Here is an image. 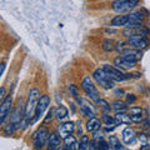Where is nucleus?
<instances>
[{"label": "nucleus", "instance_id": "1", "mask_svg": "<svg viewBox=\"0 0 150 150\" xmlns=\"http://www.w3.org/2000/svg\"><path fill=\"white\" fill-rule=\"evenodd\" d=\"M40 99V90L36 88H33L28 94V100L25 104V111H24V119L26 121V124L31 121V119H34L35 115V109L38 105V101Z\"/></svg>", "mask_w": 150, "mask_h": 150}, {"label": "nucleus", "instance_id": "2", "mask_svg": "<svg viewBox=\"0 0 150 150\" xmlns=\"http://www.w3.org/2000/svg\"><path fill=\"white\" fill-rule=\"evenodd\" d=\"M48 137H49V130L45 126L39 128L31 137V143H33V148L35 150H41L48 142Z\"/></svg>", "mask_w": 150, "mask_h": 150}, {"label": "nucleus", "instance_id": "3", "mask_svg": "<svg viewBox=\"0 0 150 150\" xmlns=\"http://www.w3.org/2000/svg\"><path fill=\"white\" fill-rule=\"evenodd\" d=\"M103 70L108 74V76H109L112 81H125V80H128V79L133 78L130 74H124L120 69L112 67V65H109V64H105L104 67H103Z\"/></svg>", "mask_w": 150, "mask_h": 150}, {"label": "nucleus", "instance_id": "4", "mask_svg": "<svg viewBox=\"0 0 150 150\" xmlns=\"http://www.w3.org/2000/svg\"><path fill=\"white\" fill-rule=\"evenodd\" d=\"M81 89H83L84 93H85L93 101H96L98 103V101L100 100L99 91H98V89L95 88V85H94V83H93V80L90 79V76H85L81 80Z\"/></svg>", "mask_w": 150, "mask_h": 150}, {"label": "nucleus", "instance_id": "5", "mask_svg": "<svg viewBox=\"0 0 150 150\" xmlns=\"http://www.w3.org/2000/svg\"><path fill=\"white\" fill-rule=\"evenodd\" d=\"M139 4V0H115L111 4L112 10L116 13H128Z\"/></svg>", "mask_w": 150, "mask_h": 150}, {"label": "nucleus", "instance_id": "6", "mask_svg": "<svg viewBox=\"0 0 150 150\" xmlns=\"http://www.w3.org/2000/svg\"><path fill=\"white\" fill-rule=\"evenodd\" d=\"M93 78L101 88L108 89V90L114 88V81L108 76V74L103 69H96L95 71H94V74H93Z\"/></svg>", "mask_w": 150, "mask_h": 150}, {"label": "nucleus", "instance_id": "7", "mask_svg": "<svg viewBox=\"0 0 150 150\" xmlns=\"http://www.w3.org/2000/svg\"><path fill=\"white\" fill-rule=\"evenodd\" d=\"M11 108H13V98L11 95H6L5 99L0 103V125L5 123L8 116L10 115Z\"/></svg>", "mask_w": 150, "mask_h": 150}, {"label": "nucleus", "instance_id": "8", "mask_svg": "<svg viewBox=\"0 0 150 150\" xmlns=\"http://www.w3.org/2000/svg\"><path fill=\"white\" fill-rule=\"evenodd\" d=\"M128 45L129 46H133L135 49H145L146 46L149 45V40L146 36L144 35H140V34H135L133 36L128 38Z\"/></svg>", "mask_w": 150, "mask_h": 150}, {"label": "nucleus", "instance_id": "9", "mask_svg": "<svg viewBox=\"0 0 150 150\" xmlns=\"http://www.w3.org/2000/svg\"><path fill=\"white\" fill-rule=\"evenodd\" d=\"M50 105V98L49 95H41L39 101H38V105H36V109H35V115H34V121H38L41 116H43L44 111L48 109Z\"/></svg>", "mask_w": 150, "mask_h": 150}, {"label": "nucleus", "instance_id": "10", "mask_svg": "<svg viewBox=\"0 0 150 150\" xmlns=\"http://www.w3.org/2000/svg\"><path fill=\"white\" fill-rule=\"evenodd\" d=\"M24 111H25V106H21V104H19V106H16V109L13 111L9 123L13 124L14 126H16V128L19 129L23 119H24Z\"/></svg>", "mask_w": 150, "mask_h": 150}, {"label": "nucleus", "instance_id": "11", "mask_svg": "<svg viewBox=\"0 0 150 150\" xmlns=\"http://www.w3.org/2000/svg\"><path fill=\"white\" fill-rule=\"evenodd\" d=\"M129 21H128V26L126 28H138L139 25L143 24L144 21V15L140 11H134V13H129L128 14Z\"/></svg>", "mask_w": 150, "mask_h": 150}, {"label": "nucleus", "instance_id": "12", "mask_svg": "<svg viewBox=\"0 0 150 150\" xmlns=\"http://www.w3.org/2000/svg\"><path fill=\"white\" fill-rule=\"evenodd\" d=\"M74 131H75V124L73 121H67V123H63L59 125L56 133L59 134L60 138H65L68 135H73Z\"/></svg>", "mask_w": 150, "mask_h": 150}, {"label": "nucleus", "instance_id": "13", "mask_svg": "<svg viewBox=\"0 0 150 150\" xmlns=\"http://www.w3.org/2000/svg\"><path fill=\"white\" fill-rule=\"evenodd\" d=\"M60 146V137L56 131L49 133L48 142H46V150H58Z\"/></svg>", "mask_w": 150, "mask_h": 150}, {"label": "nucleus", "instance_id": "14", "mask_svg": "<svg viewBox=\"0 0 150 150\" xmlns=\"http://www.w3.org/2000/svg\"><path fill=\"white\" fill-rule=\"evenodd\" d=\"M121 139H123V142L125 144H133L137 140V133H135V130L133 128L126 126L123 130V133H121Z\"/></svg>", "mask_w": 150, "mask_h": 150}, {"label": "nucleus", "instance_id": "15", "mask_svg": "<svg viewBox=\"0 0 150 150\" xmlns=\"http://www.w3.org/2000/svg\"><path fill=\"white\" fill-rule=\"evenodd\" d=\"M129 118L134 123H140L143 121V109L140 106H133L129 110Z\"/></svg>", "mask_w": 150, "mask_h": 150}, {"label": "nucleus", "instance_id": "16", "mask_svg": "<svg viewBox=\"0 0 150 150\" xmlns=\"http://www.w3.org/2000/svg\"><path fill=\"white\" fill-rule=\"evenodd\" d=\"M121 56H123V58L126 60V62H129V63H131V64L137 65V64H138V62H139V59L142 58V53H139V51L128 50L126 53H124Z\"/></svg>", "mask_w": 150, "mask_h": 150}, {"label": "nucleus", "instance_id": "17", "mask_svg": "<svg viewBox=\"0 0 150 150\" xmlns=\"http://www.w3.org/2000/svg\"><path fill=\"white\" fill-rule=\"evenodd\" d=\"M128 21H129L128 14H124V15H116L111 20V26H114V28H124V26H128Z\"/></svg>", "mask_w": 150, "mask_h": 150}, {"label": "nucleus", "instance_id": "18", "mask_svg": "<svg viewBox=\"0 0 150 150\" xmlns=\"http://www.w3.org/2000/svg\"><path fill=\"white\" fill-rule=\"evenodd\" d=\"M114 65H115V68H118L120 70H125V69H130V68L135 67L134 64L126 62L123 56H118V58H115L114 59Z\"/></svg>", "mask_w": 150, "mask_h": 150}, {"label": "nucleus", "instance_id": "19", "mask_svg": "<svg viewBox=\"0 0 150 150\" xmlns=\"http://www.w3.org/2000/svg\"><path fill=\"white\" fill-rule=\"evenodd\" d=\"M100 126H101V121L98 119V118H90L88 120V123H86V130L88 131H90V133H95V131H98L100 129Z\"/></svg>", "mask_w": 150, "mask_h": 150}, {"label": "nucleus", "instance_id": "20", "mask_svg": "<svg viewBox=\"0 0 150 150\" xmlns=\"http://www.w3.org/2000/svg\"><path fill=\"white\" fill-rule=\"evenodd\" d=\"M64 146L68 150H76L78 149V142L74 135H68L64 138Z\"/></svg>", "mask_w": 150, "mask_h": 150}, {"label": "nucleus", "instance_id": "21", "mask_svg": "<svg viewBox=\"0 0 150 150\" xmlns=\"http://www.w3.org/2000/svg\"><path fill=\"white\" fill-rule=\"evenodd\" d=\"M114 119H115L116 125L118 124H130L131 123V120L129 118V114H125V112H116Z\"/></svg>", "mask_w": 150, "mask_h": 150}, {"label": "nucleus", "instance_id": "22", "mask_svg": "<svg viewBox=\"0 0 150 150\" xmlns=\"http://www.w3.org/2000/svg\"><path fill=\"white\" fill-rule=\"evenodd\" d=\"M112 110H115L116 112H125L128 110V105H126L125 101H121V100H116L112 103V106H111Z\"/></svg>", "mask_w": 150, "mask_h": 150}, {"label": "nucleus", "instance_id": "23", "mask_svg": "<svg viewBox=\"0 0 150 150\" xmlns=\"http://www.w3.org/2000/svg\"><path fill=\"white\" fill-rule=\"evenodd\" d=\"M80 110L83 112V115L84 116H86V118H94V115H95V111H94V109L91 108V105H89V104H83L80 105Z\"/></svg>", "mask_w": 150, "mask_h": 150}, {"label": "nucleus", "instance_id": "24", "mask_svg": "<svg viewBox=\"0 0 150 150\" xmlns=\"http://www.w3.org/2000/svg\"><path fill=\"white\" fill-rule=\"evenodd\" d=\"M108 144H109V146H110L111 150H121L123 149V145H121L120 140L116 137H114V135H111V137L109 138V143Z\"/></svg>", "mask_w": 150, "mask_h": 150}, {"label": "nucleus", "instance_id": "25", "mask_svg": "<svg viewBox=\"0 0 150 150\" xmlns=\"http://www.w3.org/2000/svg\"><path fill=\"white\" fill-rule=\"evenodd\" d=\"M68 115H69V111H68V109L64 105H60L58 109H56L55 116H56V119H58V120H64Z\"/></svg>", "mask_w": 150, "mask_h": 150}, {"label": "nucleus", "instance_id": "26", "mask_svg": "<svg viewBox=\"0 0 150 150\" xmlns=\"http://www.w3.org/2000/svg\"><path fill=\"white\" fill-rule=\"evenodd\" d=\"M101 48L104 51H106V53H110V51H112L115 49V43L114 40L111 39H104L103 40V44H101Z\"/></svg>", "mask_w": 150, "mask_h": 150}, {"label": "nucleus", "instance_id": "27", "mask_svg": "<svg viewBox=\"0 0 150 150\" xmlns=\"http://www.w3.org/2000/svg\"><path fill=\"white\" fill-rule=\"evenodd\" d=\"M89 143H90V140H89L88 135H83V137L80 138V142L78 143V149L76 150H88Z\"/></svg>", "mask_w": 150, "mask_h": 150}, {"label": "nucleus", "instance_id": "28", "mask_svg": "<svg viewBox=\"0 0 150 150\" xmlns=\"http://www.w3.org/2000/svg\"><path fill=\"white\" fill-rule=\"evenodd\" d=\"M114 50H116L118 53L124 54V53H126V51L129 50V45L126 43H124V41H119V43L115 44V49Z\"/></svg>", "mask_w": 150, "mask_h": 150}, {"label": "nucleus", "instance_id": "29", "mask_svg": "<svg viewBox=\"0 0 150 150\" xmlns=\"http://www.w3.org/2000/svg\"><path fill=\"white\" fill-rule=\"evenodd\" d=\"M101 121L104 123L105 125H111V126H115L116 125V123H115V119L112 118V116H110V115H108V114H104L103 115V118H101Z\"/></svg>", "mask_w": 150, "mask_h": 150}, {"label": "nucleus", "instance_id": "30", "mask_svg": "<svg viewBox=\"0 0 150 150\" xmlns=\"http://www.w3.org/2000/svg\"><path fill=\"white\" fill-rule=\"evenodd\" d=\"M98 105H99L100 110H103L104 112H108V111H110V109H111L110 104H109V103H108L106 100H104V99H100L99 101H98Z\"/></svg>", "mask_w": 150, "mask_h": 150}, {"label": "nucleus", "instance_id": "31", "mask_svg": "<svg viewBox=\"0 0 150 150\" xmlns=\"http://www.w3.org/2000/svg\"><path fill=\"white\" fill-rule=\"evenodd\" d=\"M68 90L70 93V95H73L74 98H79V91H78V88L74 85V84H71V85H69Z\"/></svg>", "mask_w": 150, "mask_h": 150}, {"label": "nucleus", "instance_id": "32", "mask_svg": "<svg viewBox=\"0 0 150 150\" xmlns=\"http://www.w3.org/2000/svg\"><path fill=\"white\" fill-rule=\"evenodd\" d=\"M125 98H126V103L128 104H134L137 101V96L134 94H125Z\"/></svg>", "mask_w": 150, "mask_h": 150}, {"label": "nucleus", "instance_id": "33", "mask_svg": "<svg viewBox=\"0 0 150 150\" xmlns=\"http://www.w3.org/2000/svg\"><path fill=\"white\" fill-rule=\"evenodd\" d=\"M137 138L139 139V142H142V143H146L148 142V135L145 134V133H140L137 135Z\"/></svg>", "mask_w": 150, "mask_h": 150}, {"label": "nucleus", "instance_id": "34", "mask_svg": "<svg viewBox=\"0 0 150 150\" xmlns=\"http://www.w3.org/2000/svg\"><path fill=\"white\" fill-rule=\"evenodd\" d=\"M5 96H6V89L4 86H1L0 88V103L5 99Z\"/></svg>", "mask_w": 150, "mask_h": 150}, {"label": "nucleus", "instance_id": "35", "mask_svg": "<svg viewBox=\"0 0 150 150\" xmlns=\"http://www.w3.org/2000/svg\"><path fill=\"white\" fill-rule=\"evenodd\" d=\"M53 115H54V109H53V108H50V110H49V112H48V116H46V118H45L44 123H46V121L51 120V118H53Z\"/></svg>", "mask_w": 150, "mask_h": 150}, {"label": "nucleus", "instance_id": "36", "mask_svg": "<svg viewBox=\"0 0 150 150\" xmlns=\"http://www.w3.org/2000/svg\"><path fill=\"white\" fill-rule=\"evenodd\" d=\"M89 150H98V145H96V143L94 142V140H91L90 143H89V148H88Z\"/></svg>", "mask_w": 150, "mask_h": 150}, {"label": "nucleus", "instance_id": "37", "mask_svg": "<svg viewBox=\"0 0 150 150\" xmlns=\"http://www.w3.org/2000/svg\"><path fill=\"white\" fill-rule=\"evenodd\" d=\"M114 94L116 96H121V95H124V90L123 89H116V90L114 91Z\"/></svg>", "mask_w": 150, "mask_h": 150}, {"label": "nucleus", "instance_id": "38", "mask_svg": "<svg viewBox=\"0 0 150 150\" xmlns=\"http://www.w3.org/2000/svg\"><path fill=\"white\" fill-rule=\"evenodd\" d=\"M5 63H1L0 64V78H1V75H3V73H4V70H5Z\"/></svg>", "mask_w": 150, "mask_h": 150}, {"label": "nucleus", "instance_id": "39", "mask_svg": "<svg viewBox=\"0 0 150 150\" xmlns=\"http://www.w3.org/2000/svg\"><path fill=\"white\" fill-rule=\"evenodd\" d=\"M140 150H150V145H149V144H146V143H145V144L143 145V146L140 148Z\"/></svg>", "mask_w": 150, "mask_h": 150}, {"label": "nucleus", "instance_id": "40", "mask_svg": "<svg viewBox=\"0 0 150 150\" xmlns=\"http://www.w3.org/2000/svg\"><path fill=\"white\" fill-rule=\"evenodd\" d=\"M143 126L144 128H150V121L149 120H144L143 121Z\"/></svg>", "mask_w": 150, "mask_h": 150}, {"label": "nucleus", "instance_id": "41", "mask_svg": "<svg viewBox=\"0 0 150 150\" xmlns=\"http://www.w3.org/2000/svg\"><path fill=\"white\" fill-rule=\"evenodd\" d=\"M58 150H68V149L65 148V146H59V148H58Z\"/></svg>", "mask_w": 150, "mask_h": 150}]
</instances>
